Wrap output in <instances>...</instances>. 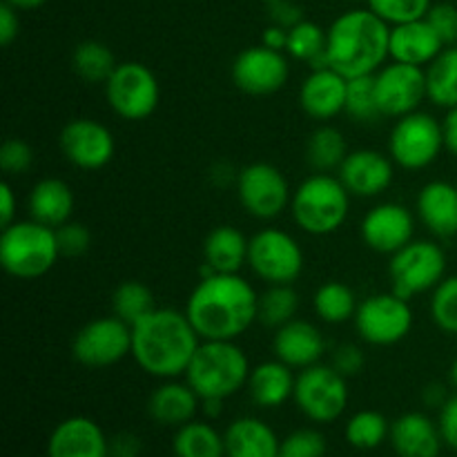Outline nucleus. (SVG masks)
<instances>
[{
	"label": "nucleus",
	"mask_w": 457,
	"mask_h": 457,
	"mask_svg": "<svg viewBox=\"0 0 457 457\" xmlns=\"http://www.w3.org/2000/svg\"><path fill=\"white\" fill-rule=\"evenodd\" d=\"M445 128L427 112H411L397 119L388 138L393 163L404 170H424L433 165L445 150Z\"/></svg>",
	"instance_id": "0eeeda50"
},
{
	"label": "nucleus",
	"mask_w": 457,
	"mask_h": 457,
	"mask_svg": "<svg viewBox=\"0 0 457 457\" xmlns=\"http://www.w3.org/2000/svg\"><path fill=\"white\" fill-rule=\"evenodd\" d=\"M16 210H18V201H16V192H13L12 183L3 181L0 183V226L7 228L16 221Z\"/></svg>",
	"instance_id": "864d4df0"
},
{
	"label": "nucleus",
	"mask_w": 457,
	"mask_h": 457,
	"mask_svg": "<svg viewBox=\"0 0 457 457\" xmlns=\"http://www.w3.org/2000/svg\"><path fill=\"white\" fill-rule=\"evenodd\" d=\"M263 3H272V0H263Z\"/></svg>",
	"instance_id": "680f3d73"
},
{
	"label": "nucleus",
	"mask_w": 457,
	"mask_h": 457,
	"mask_svg": "<svg viewBox=\"0 0 457 457\" xmlns=\"http://www.w3.org/2000/svg\"><path fill=\"white\" fill-rule=\"evenodd\" d=\"M413 214L402 204H379L361 221V239L379 254H395L413 241Z\"/></svg>",
	"instance_id": "a211bd4d"
},
{
	"label": "nucleus",
	"mask_w": 457,
	"mask_h": 457,
	"mask_svg": "<svg viewBox=\"0 0 457 457\" xmlns=\"http://www.w3.org/2000/svg\"><path fill=\"white\" fill-rule=\"evenodd\" d=\"M308 163L317 172H333V170L342 168L344 159L348 156L346 138L333 125H321L308 138Z\"/></svg>",
	"instance_id": "473e14b6"
},
{
	"label": "nucleus",
	"mask_w": 457,
	"mask_h": 457,
	"mask_svg": "<svg viewBox=\"0 0 457 457\" xmlns=\"http://www.w3.org/2000/svg\"><path fill=\"white\" fill-rule=\"evenodd\" d=\"M388 440L397 457H440L445 446L437 422L418 411L400 415L391 424Z\"/></svg>",
	"instance_id": "b1692460"
},
{
	"label": "nucleus",
	"mask_w": 457,
	"mask_h": 457,
	"mask_svg": "<svg viewBox=\"0 0 457 457\" xmlns=\"http://www.w3.org/2000/svg\"><path fill=\"white\" fill-rule=\"evenodd\" d=\"M235 183L245 212L263 221L279 217L293 199V192L281 170L270 163L245 165Z\"/></svg>",
	"instance_id": "4468645a"
},
{
	"label": "nucleus",
	"mask_w": 457,
	"mask_h": 457,
	"mask_svg": "<svg viewBox=\"0 0 457 457\" xmlns=\"http://www.w3.org/2000/svg\"><path fill=\"white\" fill-rule=\"evenodd\" d=\"M61 257L56 230L27 219L3 228L0 235V263L16 279H38L56 266Z\"/></svg>",
	"instance_id": "423d86ee"
},
{
	"label": "nucleus",
	"mask_w": 457,
	"mask_h": 457,
	"mask_svg": "<svg viewBox=\"0 0 457 457\" xmlns=\"http://www.w3.org/2000/svg\"><path fill=\"white\" fill-rule=\"evenodd\" d=\"M226 457H279L281 440L259 418H239L223 433Z\"/></svg>",
	"instance_id": "bb28decb"
},
{
	"label": "nucleus",
	"mask_w": 457,
	"mask_h": 457,
	"mask_svg": "<svg viewBox=\"0 0 457 457\" xmlns=\"http://www.w3.org/2000/svg\"><path fill=\"white\" fill-rule=\"evenodd\" d=\"M393 290L397 297L409 302L415 295L436 290L446 277V254L433 241H411L400 253L391 254Z\"/></svg>",
	"instance_id": "6e6552de"
},
{
	"label": "nucleus",
	"mask_w": 457,
	"mask_h": 457,
	"mask_svg": "<svg viewBox=\"0 0 457 457\" xmlns=\"http://www.w3.org/2000/svg\"><path fill=\"white\" fill-rule=\"evenodd\" d=\"M431 317L446 335H457V275L445 277L433 290Z\"/></svg>",
	"instance_id": "a19ab883"
},
{
	"label": "nucleus",
	"mask_w": 457,
	"mask_h": 457,
	"mask_svg": "<svg viewBox=\"0 0 457 457\" xmlns=\"http://www.w3.org/2000/svg\"><path fill=\"white\" fill-rule=\"evenodd\" d=\"M293 400L311 422L333 424L348 406L346 378L330 364L308 366L297 375Z\"/></svg>",
	"instance_id": "1a4fd4ad"
},
{
	"label": "nucleus",
	"mask_w": 457,
	"mask_h": 457,
	"mask_svg": "<svg viewBox=\"0 0 457 457\" xmlns=\"http://www.w3.org/2000/svg\"><path fill=\"white\" fill-rule=\"evenodd\" d=\"M391 25L370 9H351L330 25L326 58L346 79L370 76L391 56Z\"/></svg>",
	"instance_id": "7ed1b4c3"
},
{
	"label": "nucleus",
	"mask_w": 457,
	"mask_h": 457,
	"mask_svg": "<svg viewBox=\"0 0 457 457\" xmlns=\"http://www.w3.org/2000/svg\"><path fill=\"white\" fill-rule=\"evenodd\" d=\"M250 241L232 226H219L205 237L204 262L219 275H237L248 263Z\"/></svg>",
	"instance_id": "c756f323"
},
{
	"label": "nucleus",
	"mask_w": 457,
	"mask_h": 457,
	"mask_svg": "<svg viewBox=\"0 0 457 457\" xmlns=\"http://www.w3.org/2000/svg\"><path fill=\"white\" fill-rule=\"evenodd\" d=\"M250 364L235 342L201 339L186 370V382L201 400H228L248 386Z\"/></svg>",
	"instance_id": "20e7f679"
},
{
	"label": "nucleus",
	"mask_w": 457,
	"mask_h": 457,
	"mask_svg": "<svg viewBox=\"0 0 457 457\" xmlns=\"http://www.w3.org/2000/svg\"><path fill=\"white\" fill-rule=\"evenodd\" d=\"M71 65L85 83H107L119 62L107 45L98 43V40H83L74 49Z\"/></svg>",
	"instance_id": "e433bc0d"
},
{
	"label": "nucleus",
	"mask_w": 457,
	"mask_h": 457,
	"mask_svg": "<svg viewBox=\"0 0 457 457\" xmlns=\"http://www.w3.org/2000/svg\"><path fill=\"white\" fill-rule=\"evenodd\" d=\"M290 76V62L284 52L257 45L248 47L232 62V80L237 87L253 96H270L279 92Z\"/></svg>",
	"instance_id": "dca6fc26"
},
{
	"label": "nucleus",
	"mask_w": 457,
	"mask_h": 457,
	"mask_svg": "<svg viewBox=\"0 0 457 457\" xmlns=\"http://www.w3.org/2000/svg\"><path fill=\"white\" fill-rule=\"evenodd\" d=\"M223 402L226 400H201V411L205 413V418H219L223 411Z\"/></svg>",
	"instance_id": "13d9d810"
},
{
	"label": "nucleus",
	"mask_w": 457,
	"mask_h": 457,
	"mask_svg": "<svg viewBox=\"0 0 457 457\" xmlns=\"http://www.w3.org/2000/svg\"><path fill=\"white\" fill-rule=\"evenodd\" d=\"M172 453L174 457H226V440L212 424L192 420L174 433Z\"/></svg>",
	"instance_id": "7c9ffc66"
},
{
	"label": "nucleus",
	"mask_w": 457,
	"mask_h": 457,
	"mask_svg": "<svg viewBox=\"0 0 457 457\" xmlns=\"http://www.w3.org/2000/svg\"><path fill=\"white\" fill-rule=\"evenodd\" d=\"M449 382H451V386H453L455 391H457V357L453 360V364H451V370H449Z\"/></svg>",
	"instance_id": "052dcab7"
},
{
	"label": "nucleus",
	"mask_w": 457,
	"mask_h": 457,
	"mask_svg": "<svg viewBox=\"0 0 457 457\" xmlns=\"http://www.w3.org/2000/svg\"><path fill=\"white\" fill-rule=\"evenodd\" d=\"M328 442L317 428H297L281 440L279 457H326Z\"/></svg>",
	"instance_id": "37998d69"
},
{
	"label": "nucleus",
	"mask_w": 457,
	"mask_h": 457,
	"mask_svg": "<svg viewBox=\"0 0 457 457\" xmlns=\"http://www.w3.org/2000/svg\"><path fill=\"white\" fill-rule=\"evenodd\" d=\"M357 306L360 303H357L355 293L342 281H326L312 297L315 315L326 324H344L348 320H355Z\"/></svg>",
	"instance_id": "f704fd0d"
},
{
	"label": "nucleus",
	"mask_w": 457,
	"mask_h": 457,
	"mask_svg": "<svg viewBox=\"0 0 457 457\" xmlns=\"http://www.w3.org/2000/svg\"><path fill=\"white\" fill-rule=\"evenodd\" d=\"M364 364V353H361V348L355 346V344H342L339 348H335L333 360H330V366H333L337 373H342L346 379L361 373Z\"/></svg>",
	"instance_id": "de8ad7c7"
},
{
	"label": "nucleus",
	"mask_w": 457,
	"mask_h": 457,
	"mask_svg": "<svg viewBox=\"0 0 457 457\" xmlns=\"http://www.w3.org/2000/svg\"><path fill=\"white\" fill-rule=\"evenodd\" d=\"M201 337L186 312L154 308L132 326V357L138 369L159 379L186 375Z\"/></svg>",
	"instance_id": "f03ea898"
},
{
	"label": "nucleus",
	"mask_w": 457,
	"mask_h": 457,
	"mask_svg": "<svg viewBox=\"0 0 457 457\" xmlns=\"http://www.w3.org/2000/svg\"><path fill=\"white\" fill-rule=\"evenodd\" d=\"M34 163V150L22 138H7L0 147V168L7 174H22Z\"/></svg>",
	"instance_id": "c03bdc74"
},
{
	"label": "nucleus",
	"mask_w": 457,
	"mask_h": 457,
	"mask_svg": "<svg viewBox=\"0 0 457 457\" xmlns=\"http://www.w3.org/2000/svg\"><path fill=\"white\" fill-rule=\"evenodd\" d=\"M268 13H270L272 25L286 27V29L303 21V12L293 0H272V3H268Z\"/></svg>",
	"instance_id": "8fccbe9b"
},
{
	"label": "nucleus",
	"mask_w": 457,
	"mask_h": 457,
	"mask_svg": "<svg viewBox=\"0 0 457 457\" xmlns=\"http://www.w3.org/2000/svg\"><path fill=\"white\" fill-rule=\"evenodd\" d=\"M18 9L13 4L3 3L0 4V43L7 47L13 43V38L18 36L21 29V22H18Z\"/></svg>",
	"instance_id": "603ef678"
},
{
	"label": "nucleus",
	"mask_w": 457,
	"mask_h": 457,
	"mask_svg": "<svg viewBox=\"0 0 457 457\" xmlns=\"http://www.w3.org/2000/svg\"><path fill=\"white\" fill-rule=\"evenodd\" d=\"M76 361L89 369L114 366L132 355V326L116 315L98 317L85 324L71 342Z\"/></svg>",
	"instance_id": "ddd939ff"
},
{
	"label": "nucleus",
	"mask_w": 457,
	"mask_h": 457,
	"mask_svg": "<svg viewBox=\"0 0 457 457\" xmlns=\"http://www.w3.org/2000/svg\"><path fill=\"white\" fill-rule=\"evenodd\" d=\"M418 214L440 239L457 235V187L449 181H431L420 190Z\"/></svg>",
	"instance_id": "a878e982"
},
{
	"label": "nucleus",
	"mask_w": 457,
	"mask_h": 457,
	"mask_svg": "<svg viewBox=\"0 0 457 457\" xmlns=\"http://www.w3.org/2000/svg\"><path fill=\"white\" fill-rule=\"evenodd\" d=\"M348 79L330 67L312 70L299 89V103L302 110L311 119L330 120L342 114L346 107Z\"/></svg>",
	"instance_id": "412c9836"
},
{
	"label": "nucleus",
	"mask_w": 457,
	"mask_h": 457,
	"mask_svg": "<svg viewBox=\"0 0 457 457\" xmlns=\"http://www.w3.org/2000/svg\"><path fill=\"white\" fill-rule=\"evenodd\" d=\"M346 442L353 449L373 451L382 446L391 436V424L378 411H357L344 428Z\"/></svg>",
	"instance_id": "4c0bfd02"
},
{
	"label": "nucleus",
	"mask_w": 457,
	"mask_h": 457,
	"mask_svg": "<svg viewBox=\"0 0 457 457\" xmlns=\"http://www.w3.org/2000/svg\"><path fill=\"white\" fill-rule=\"evenodd\" d=\"M47 457H110V440L85 415L62 420L47 440Z\"/></svg>",
	"instance_id": "aec40b11"
},
{
	"label": "nucleus",
	"mask_w": 457,
	"mask_h": 457,
	"mask_svg": "<svg viewBox=\"0 0 457 457\" xmlns=\"http://www.w3.org/2000/svg\"><path fill=\"white\" fill-rule=\"evenodd\" d=\"M143 440L137 433L120 431L110 437V457H141Z\"/></svg>",
	"instance_id": "3c124183"
},
{
	"label": "nucleus",
	"mask_w": 457,
	"mask_h": 457,
	"mask_svg": "<svg viewBox=\"0 0 457 457\" xmlns=\"http://www.w3.org/2000/svg\"><path fill=\"white\" fill-rule=\"evenodd\" d=\"M431 0H369L370 12L378 13L388 25H402L427 18Z\"/></svg>",
	"instance_id": "79ce46f5"
},
{
	"label": "nucleus",
	"mask_w": 457,
	"mask_h": 457,
	"mask_svg": "<svg viewBox=\"0 0 457 457\" xmlns=\"http://www.w3.org/2000/svg\"><path fill=\"white\" fill-rule=\"evenodd\" d=\"M156 308L154 295L141 281H123L112 295V311L125 324L134 326Z\"/></svg>",
	"instance_id": "58836bf2"
},
{
	"label": "nucleus",
	"mask_w": 457,
	"mask_h": 457,
	"mask_svg": "<svg viewBox=\"0 0 457 457\" xmlns=\"http://www.w3.org/2000/svg\"><path fill=\"white\" fill-rule=\"evenodd\" d=\"M293 219L303 232L326 237L344 226L351 210V192L344 187L339 177L317 172L299 183L290 199Z\"/></svg>",
	"instance_id": "39448f33"
},
{
	"label": "nucleus",
	"mask_w": 457,
	"mask_h": 457,
	"mask_svg": "<svg viewBox=\"0 0 457 457\" xmlns=\"http://www.w3.org/2000/svg\"><path fill=\"white\" fill-rule=\"evenodd\" d=\"M105 96L112 110L125 120H143L156 110L161 98L154 71L143 62H119L105 83Z\"/></svg>",
	"instance_id": "9d476101"
},
{
	"label": "nucleus",
	"mask_w": 457,
	"mask_h": 457,
	"mask_svg": "<svg viewBox=\"0 0 457 457\" xmlns=\"http://www.w3.org/2000/svg\"><path fill=\"white\" fill-rule=\"evenodd\" d=\"M355 328L370 346H393L413 328V308L395 293L370 295L357 306Z\"/></svg>",
	"instance_id": "9b49d317"
},
{
	"label": "nucleus",
	"mask_w": 457,
	"mask_h": 457,
	"mask_svg": "<svg viewBox=\"0 0 457 457\" xmlns=\"http://www.w3.org/2000/svg\"><path fill=\"white\" fill-rule=\"evenodd\" d=\"M348 116L357 123H375L382 119L379 112L378 96H375V74L360 76V79H348V92H346V107H344Z\"/></svg>",
	"instance_id": "ea45409f"
},
{
	"label": "nucleus",
	"mask_w": 457,
	"mask_h": 457,
	"mask_svg": "<svg viewBox=\"0 0 457 457\" xmlns=\"http://www.w3.org/2000/svg\"><path fill=\"white\" fill-rule=\"evenodd\" d=\"M428 101L437 107H457V45L442 49L440 56L427 67Z\"/></svg>",
	"instance_id": "2f4dec72"
},
{
	"label": "nucleus",
	"mask_w": 457,
	"mask_h": 457,
	"mask_svg": "<svg viewBox=\"0 0 457 457\" xmlns=\"http://www.w3.org/2000/svg\"><path fill=\"white\" fill-rule=\"evenodd\" d=\"M272 348H275L277 360L288 364L290 369L303 370L308 366L320 364L326 342L315 324L306 320H293L277 328Z\"/></svg>",
	"instance_id": "5701e85b"
},
{
	"label": "nucleus",
	"mask_w": 457,
	"mask_h": 457,
	"mask_svg": "<svg viewBox=\"0 0 457 457\" xmlns=\"http://www.w3.org/2000/svg\"><path fill=\"white\" fill-rule=\"evenodd\" d=\"M262 45H266V47L270 49H277V52H284L286 45H288V29L279 25L266 27L262 36Z\"/></svg>",
	"instance_id": "5fc2aeb1"
},
{
	"label": "nucleus",
	"mask_w": 457,
	"mask_h": 457,
	"mask_svg": "<svg viewBox=\"0 0 457 457\" xmlns=\"http://www.w3.org/2000/svg\"><path fill=\"white\" fill-rule=\"evenodd\" d=\"M196 411H201V397L187 382L168 379L147 400V413L161 427H183L196 418Z\"/></svg>",
	"instance_id": "393cba45"
},
{
	"label": "nucleus",
	"mask_w": 457,
	"mask_h": 457,
	"mask_svg": "<svg viewBox=\"0 0 457 457\" xmlns=\"http://www.w3.org/2000/svg\"><path fill=\"white\" fill-rule=\"evenodd\" d=\"M299 311V295L293 284H270L257 302V321L266 328H281L295 320Z\"/></svg>",
	"instance_id": "c9c22d12"
},
{
	"label": "nucleus",
	"mask_w": 457,
	"mask_h": 457,
	"mask_svg": "<svg viewBox=\"0 0 457 457\" xmlns=\"http://www.w3.org/2000/svg\"><path fill=\"white\" fill-rule=\"evenodd\" d=\"M442 128H445L446 150L457 156V107H451V110L446 112L445 120H442Z\"/></svg>",
	"instance_id": "6e6d98bb"
},
{
	"label": "nucleus",
	"mask_w": 457,
	"mask_h": 457,
	"mask_svg": "<svg viewBox=\"0 0 457 457\" xmlns=\"http://www.w3.org/2000/svg\"><path fill=\"white\" fill-rule=\"evenodd\" d=\"M326 40H328V31L321 29L317 22L302 21L288 29L286 52L293 58H297V61L308 62L311 70H321V67H328Z\"/></svg>",
	"instance_id": "72a5a7b5"
},
{
	"label": "nucleus",
	"mask_w": 457,
	"mask_h": 457,
	"mask_svg": "<svg viewBox=\"0 0 457 457\" xmlns=\"http://www.w3.org/2000/svg\"><path fill=\"white\" fill-rule=\"evenodd\" d=\"M295 382L293 369L279 360L262 361L250 370L248 391L259 409H279L286 402L293 400Z\"/></svg>",
	"instance_id": "cd10ccee"
},
{
	"label": "nucleus",
	"mask_w": 457,
	"mask_h": 457,
	"mask_svg": "<svg viewBox=\"0 0 457 457\" xmlns=\"http://www.w3.org/2000/svg\"><path fill=\"white\" fill-rule=\"evenodd\" d=\"M446 45L433 29L427 18H420L413 22H402L391 27V45L388 52L391 58L406 65L428 67L442 54Z\"/></svg>",
	"instance_id": "4be33fe9"
},
{
	"label": "nucleus",
	"mask_w": 457,
	"mask_h": 457,
	"mask_svg": "<svg viewBox=\"0 0 457 457\" xmlns=\"http://www.w3.org/2000/svg\"><path fill=\"white\" fill-rule=\"evenodd\" d=\"M427 21L442 38L446 47L457 45V7L451 3L433 4L427 13Z\"/></svg>",
	"instance_id": "49530a36"
},
{
	"label": "nucleus",
	"mask_w": 457,
	"mask_h": 457,
	"mask_svg": "<svg viewBox=\"0 0 457 457\" xmlns=\"http://www.w3.org/2000/svg\"><path fill=\"white\" fill-rule=\"evenodd\" d=\"M29 219L49 228H61L62 223L71 221L74 212V192L61 179H40L29 192L27 199Z\"/></svg>",
	"instance_id": "c85d7f7f"
},
{
	"label": "nucleus",
	"mask_w": 457,
	"mask_h": 457,
	"mask_svg": "<svg viewBox=\"0 0 457 457\" xmlns=\"http://www.w3.org/2000/svg\"><path fill=\"white\" fill-rule=\"evenodd\" d=\"M56 239L62 257H80V254L87 253L89 244H92V235L79 221H67L61 228H56Z\"/></svg>",
	"instance_id": "a18cd8bd"
},
{
	"label": "nucleus",
	"mask_w": 457,
	"mask_h": 457,
	"mask_svg": "<svg viewBox=\"0 0 457 457\" xmlns=\"http://www.w3.org/2000/svg\"><path fill=\"white\" fill-rule=\"evenodd\" d=\"M259 295L237 275H212L195 286L186 315L201 339L235 342L257 321Z\"/></svg>",
	"instance_id": "f257e3e1"
},
{
	"label": "nucleus",
	"mask_w": 457,
	"mask_h": 457,
	"mask_svg": "<svg viewBox=\"0 0 457 457\" xmlns=\"http://www.w3.org/2000/svg\"><path fill=\"white\" fill-rule=\"evenodd\" d=\"M339 172V181L344 183L351 196L373 199L388 190L393 183V159L375 150L348 152Z\"/></svg>",
	"instance_id": "6ab92c4d"
},
{
	"label": "nucleus",
	"mask_w": 457,
	"mask_h": 457,
	"mask_svg": "<svg viewBox=\"0 0 457 457\" xmlns=\"http://www.w3.org/2000/svg\"><path fill=\"white\" fill-rule=\"evenodd\" d=\"M248 266L268 284H293L303 270L302 245L288 232L266 228L250 239Z\"/></svg>",
	"instance_id": "f8f14e48"
},
{
	"label": "nucleus",
	"mask_w": 457,
	"mask_h": 457,
	"mask_svg": "<svg viewBox=\"0 0 457 457\" xmlns=\"http://www.w3.org/2000/svg\"><path fill=\"white\" fill-rule=\"evenodd\" d=\"M61 150L80 170H101L112 161L116 143L107 125L94 119H74L62 128Z\"/></svg>",
	"instance_id": "f3484780"
},
{
	"label": "nucleus",
	"mask_w": 457,
	"mask_h": 457,
	"mask_svg": "<svg viewBox=\"0 0 457 457\" xmlns=\"http://www.w3.org/2000/svg\"><path fill=\"white\" fill-rule=\"evenodd\" d=\"M375 96L382 116H402L418 112L427 94V70L418 65L393 61L375 71Z\"/></svg>",
	"instance_id": "2eb2a0df"
},
{
	"label": "nucleus",
	"mask_w": 457,
	"mask_h": 457,
	"mask_svg": "<svg viewBox=\"0 0 457 457\" xmlns=\"http://www.w3.org/2000/svg\"><path fill=\"white\" fill-rule=\"evenodd\" d=\"M437 427H440L442 440L451 451L457 453V393L451 395L440 409V418H437Z\"/></svg>",
	"instance_id": "09e8293b"
},
{
	"label": "nucleus",
	"mask_w": 457,
	"mask_h": 457,
	"mask_svg": "<svg viewBox=\"0 0 457 457\" xmlns=\"http://www.w3.org/2000/svg\"><path fill=\"white\" fill-rule=\"evenodd\" d=\"M4 3L13 4L16 9H36L45 3V0H4Z\"/></svg>",
	"instance_id": "bf43d9fd"
},
{
	"label": "nucleus",
	"mask_w": 457,
	"mask_h": 457,
	"mask_svg": "<svg viewBox=\"0 0 457 457\" xmlns=\"http://www.w3.org/2000/svg\"><path fill=\"white\" fill-rule=\"evenodd\" d=\"M455 187H457V181H455Z\"/></svg>",
	"instance_id": "e2e57ef3"
},
{
	"label": "nucleus",
	"mask_w": 457,
	"mask_h": 457,
	"mask_svg": "<svg viewBox=\"0 0 457 457\" xmlns=\"http://www.w3.org/2000/svg\"><path fill=\"white\" fill-rule=\"evenodd\" d=\"M451 395H446V388L442 384H428L422 393V400L427 406H433V409H442L445 402L449 400Z\"/></svg>",
	"instance_id": "4d7b16f0"
}]
</instances>
